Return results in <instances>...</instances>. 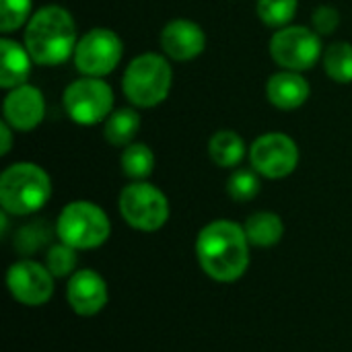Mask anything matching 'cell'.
<instances>
[{
	"instance_id": "1",
	"label": "cell",
	"mask_w": 352,
	"mask_h": 352,
	"mask_svg": "<svg viewBox=\"0 0 352 352\" xmlns=\"http://www.w3.org/2000/svg\"><path fill=\"white\" fill-rule=\"evenodd\" d=\"M196 256L210 278L233 283L241 278L250 266V241L243 227L237 223L214 221L198 233Z\"/></svg>"
},
{
	"instance_id": "2",
	"label": "cell",
	"mask_w": 352,
	"mask_h": 352,
	"mask_svg": "<svg viewBox=\"0 0 352 352\" xmlns=\"http://www.w3.org/2000/svg\"><path fill=\"white\" fill-rule=\"evenodd\" d=\"M76 25L62 6H43L27 23L25 47L33 62L41 66H58L76 50Z\"/></svg>"
},
{
	"instance_id": "3",
	"label": "cell",
	"mask_w": 352,
	"mask_h": 352,
	"mask_svg": "<svg viewBox=\"0 0 352 352\" xmlns=\"http://www.w3.org/2000/svg\"><path fill=\"white\" fill-rule=\"evenodd\" d=\"M52 196L50 175L33 163H14L0 177V204L6 214L37 212Z\"/></svg>"
},
{
	"instance_id": "4",
	"label": "cell",
	"mask_w": 352,
	"mask_h": 352,
	"mask_svg": "<svg viewBox=\"0 0 352 352\" xmlns=\"http://www.w3.org/2000/svg\"><path fill=\"white\" fill-rule=\"evenodd\" d=\"M173 72L159 54H142L130 62L124 74V95L136 107H155L169 95Z\"/></svg>"
},
{
	"instance_id": "5",
	"label": "cell",
	"mask_w": 352,
	"mask_h": 352,
	"mask_svg": "<svg viewBox=\"0 0 352 352\" xmlns=\"http://www.w3.org/2000/svg\"><path fill=\"white\" fill-rule=\"evenodd\" d=\"M56 233L62 243L74 250H93L107 241L109 219L93 202H70L58 217Z\"/></svg>"
},
{
	"instance_id": "6",
	"label": "cell",
	"mask_w": 352,
	"mask_h": 352,
	"mask_svg": "<svg viewBox=\"0 0 352 352\" xmlns=\"http://www.w3.org/2000/svg\"><path fill=\"white\" fill-rule=\"evenodd\" d=\"M120 212L130 227L151 233L167 223L169 202L159 188L146 182H134L120 194Z\"/></svg>"
},
{
	"instance_id": "7",
	"label": "cell",
	"mask_w": 352,
	"mask_h": 352,
	"mask_svg": "<svg viewBox=\"0 0 352 352\" xmlns=\"http://www.w3.org/2000/svg\"><path fill=\"white\" fill-rule=\"evenodd\" d=\"M322 50L320 33L301 25L280 27L270 39V54L274 62L293 72L309 70L320 60Z\"/></svg>"
},
{
	"instance_id": "8",
	"label": "cell",
	"mask_w": 352,
	"mask_h": 352,
	"mask_svg": "<svg viewBox=\"0 0 352 352\" xmlns=\"http://www.w3.org/2000/svg\"><path fill=\"white\" fill-rule=\"evenodd\" d=\"M64 107L76 124L93 126L111 116L113 91L101 78L95 76L78 78L66 87Z\"/></svg>"
},
{
	"instance_id": "9",
	"label": "cell",
	"mask_w": 352,
	"mask_h": 352,
	"mask_svg": "<svg viewBox=\"0 0 352 352\" xmlns=\"http://www.w3.org/2000/svg\"><path fill=\"white\" fill-rule=\"evenodd\" d=\"M122 52L124 45L118 33L111 29H91L76 43L74 64L82 74L101 78L120 64Z\"/></svg>"
},
{
	"instance_id": "10",
	"label": "cell",
	"mask_w": 352,
	"mask_h": 352,
	"mask_svg": "<svg viewBox=\"0 0 352 352\" xmlns=\"http://www.w3.org/2000/svg\"><path fill=\"white\" fill-rule=\"evenodd\" d=\"M250 161L260 175L268 179H280L297 169L299 148L291 136L280 132H270L260 136L252 144Z\"/></svg>"
},
{
	"instance_id": "11",
	"label": "cell",
	"mask_w": 352,
	"mask_h": 352,
	"mask_svg": "<svg viewBox=\"0 0 352 352\" xmlns=\"http://www.w3.org/2000/svg\"><path fill=\"white\" fill-rule=\"evenodd\" d=\"M6 285L10 295L23 305H43L54 295V274L47 266L31 260H21L8 268Z\"/></svg>"
},
{
	"instance_id": "12",
	"label": "cell",
	"mask_w": 352,
	"mask_h": 352,
	"mask_svg": "<svg viewBox=\"0 0 352 352\" xmlns=\"http://www.w3.org/2000/svg\"><path fill=\"white\" fill-rule=\"evenodd\" d=\"M45 116V99L37 87L21 85L10 89L4 99V122L19 132H29L41 124Z\"/></svg>"
},
{
	"instance_id": "13",
	"label": "cell",
	"mask_w": 352,
	"mask_h": 352,
	"mask_svg": "<svg viewBox=\"0 0 352 352\" xmlns=\"http://www.w3.org/2000/svg\"><path fill=\"white\" fill-rule=\"evenodd\" d=\"M204 45H206L204 31L194 21L175 19V21L167 23L161 31L163 52L177 62L194 60L196 56H200L204 52Z\"/></svg>"
},
{
	"instance_id": "14",
	"label": "cell",
	"mask_w": 352,
	"mask_h": 352,
	"mask_svg": "<svg viewBox=\"0 0 352 352\" xmlns=\"http://www.w3.org/2000/svg\"><path fill=\"white\" fill-rule=\"evenodd\" d=\"M66 297L78 316H95L107 303V285L95 270H78L70 276Z\"/></svg>"
},
{
	"instance_id": "15",
	"label": "cell",
	"mask_w": 352,
	"mask_h": 352,
	"mask_svg": "<svg viewBox=\"0 0 352 352\" xmlns=\"http://www.w3.org/2000/svg\"><path fill=\"white\" fill-rule=\"evenodd\" d=\"M266 93L274 107L291 111V109L301 107L309 99L311 89H309V82L299 72L283 70L270 76Z\"/></svg>"
},
{
	"instance_id": "16",
	"label": "cell",
	"mask_w": 352,
	"mask_h": 352,
	"mask_svg": "<svg viewBox=\"0 0 352 352\" xmlns=\"http://www.w3.org/2000/svg\"><path fill=\"white\" fill-rule=\"evenodd\" d=\"M0 87L16 89L27 82L31 72V54L19 41L4 37L0 41Z\"/></svg>"
},
{
	"instance_id": "17",
	"label": "cell",
	"mask_w": 352,
	"mask_h": 352,
	"mask_svg": "<svg viewBox=\"0 0 352 352\" xmlns=\"http://www.w3.org/2000/svg\"><path fill=\"white\" fill-rule=\"evenodd\" d=\"M243 231L248 235V241L258 248H272L283 239L285 225L278 214L274 212H254L245 225Z\"/></svg>"
},
{
	"instance_id": "18",
	"label": "cell",
	"mask_w": 352,
	"mask_h": 352,
	"mask_svg": "<svg viewBox=\"0 0 352 352\" xmlns=\"http://www.w3.org/2000/svg\"><path fill=\"white\" fill-rule=\"evenodd\" d=\"M208 155L219 167H237L245 157V142L233 130L217 132L208 142Z\"/></svg>"
},
{
	"instance_id": "19",
	"label": "cell",
	"mask_w": 352,
	"mask_h": 352,
	"mask_svg": "<svg viewBox=\"0 0 352 352\" xmlns=\"http://www.w3.org/2000/svg\"><path fill=\"white\" fill-rule=\"evenodd\" d=\"M140 130V116L134 109H118L105 120V140L113 146H128L132 144L134 136Z\"/></svg>"
},
{
	"instance_id": "20",
	"label": "cell",
	"mask_w": 352,
	"mask_h": 352,
	"mask_svg": "<svg viewBox=\"0 0 352 352\" xmlns=\"http://www.w3.org/2000/svg\"><path fill=\"white\" fill-rule=\"evenodd\" d=\"M122 169L130 179L142 182L155 169V155L146 144L132 142L122 153Z\"/></svg>"
},
{
	"instance_id": "21",
	"label": "cell",
	"mask_w": 352,
	"mask_h": 352,
	"mask_svg": "<svg viewBox=\"0 0 352 352\" xmlns=\"http://www.w3.org/2000/svg\"><path fill=\"white\" fill-rule=\"evenodd\" d=\"M326 74L336 82H352V45L346 41H336L324 52Z\"/></svg>"
},
{
	"instance_id": "22",
	"label": "cell",
	"mask_w": 352,
	"mask_h": 352,
	"mask_svg": "<svg viewBox=\"0 0 352 352\" xmlns=\"http://www.w3.org/2000/svg\"><path fill=\"white\" fill-rule=\"evenodd\" d=\"M52 239V227L45 221H33L23 225L14 235V250L23 256H31L39 252Z\"/></svg>"
},
{
	"instance_id": "23",
	"label": "cell",
	"mask_w": 352,
	"mask_h": 352,
	"mask_svg": "<svg viewBox=\"0 0 352 352\" xmlns=\"http://www.w3.org/2000/svg\"><path fill=\"white\" fill-rule=\"evenodd\" d=\"M227 192L233 200L237 202H250L258 196L260 192V177L258 171L254 169H237L229 179H227Z\"/></svg>"
},
{
	"instance_id": "24",
	"label": "cell",
	"mask_w": 352,
	"mask_h": 352,
	"mask_svg": "<svg viewBox=\"0 0 352 352\" xmlns=\"http://www.w3.org/2000/svg\"><path fill=\"white\" fill-rule=\"evenodd\" d=\"M297 12V0H258V14L270 27H285Z\"/></svg>"
},
{
	"instance_id": "25",
	"label": "cell",
	"mask_w": 352,
	"mask_h": 352,
	"mask_svg": "<svg viewBox=\"0 0 352 352\" xmlns=\"http://www.w3.org/2000/svg\"><path fill=\"white\" fill-rule=\"evenodd\" d=\"M33 0H0V29L10 33L31 19Z\"/></svg>"
},
{
	"instance_id": "26",
	"label": "cell",
	"mask_w": 352,
	"mask_h": 352,
	"mask_svg": "<svg viewBox=\"0 0 352 352\" xmlns=\"http://www.w3.org/2000/svg\"><path fill=\"white\" fill-rule=\"evenodd\" d=\"M45 266L47 270L62 278V276H68L74 272L76 268V254H74V248L66 245V243H56L47 250V256H45Z\"/></svg>"
},
{
	"instance_id": "27",
	"label": "cell",
	"mask_w": 352,
	"mask_h": 352,
	"mask_svg": "<svg viewBox=\"0 0 352 352\" xmlns=\"http://www.w3.org/2000/svg\"><path fill=\"white\" fill-rule=\"evenodd\" d=\"M311 23H314L316 33H320V35H332L338 29V25H340V12L334 6L322 4V6H318L314 10Z\"/></svg>"
},
{
	"instance_id": "28",
	"label": "cell",
	"mask_w": 352,
	"mask_h": 352,
	"mask_svg": "<svg viewBox=\"0 0 352 352\" xmlns=\"http://www.w3.org/2000/svg\"><path fill=\"white\" fill-rule=\"evenodd\" d=\"M10 126L6 122L0 124V138H2V144H0V155H8L10 151V144H12V134H10Z\"/></svg>"
}]
</instances>
